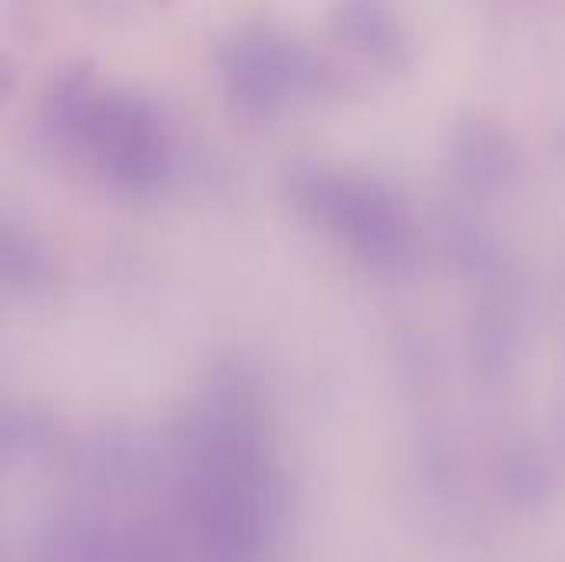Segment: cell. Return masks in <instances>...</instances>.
<instances>
[{
  "instance_id": "52a82bcc",
  "label": "cell",
  "mask_w": 565,
  "mask_h": 562,
  "mask_svg": "<svg viewBox=\"0 0 565 562\" xmlns=\"http://www.w3.org/2000/svg\"><path fill=\"white\" fill-rule=\"evenodd\" d=\"M503 484L507 490L520 500V503H540L546 500L550 494V474H546V464L543 457L530 447V444H520L513 450H507L503 457Z\"/></svg>"
},
{
  "instance_id": "8992f818",
  "label": "cell",
  "mask_w": 565,
  "mask_h": 562,
  "mask_svg": "<svg viewBox=\"0 0 565 562\" xmlns=\"http://www.w3.org/2000/svg\"><path fill=\"white\" fill-rule=\"evenodd\" d=\"M0 278L10 291H36L53 278V255L40 238L7 222L0 235Z\"/></svg>"
},
{
  "instance_id": "6da1fadb",
  "label": "cell",
  "mask_w": 565,
  "mask_h": 562,
  "mask_svg": "<svg viewBox=\"0 0 565 562\" xmlns=\"http://www.w3.org/2000/svg\"><path fill=\"white\" fill-rule=\"evenodd\" d=\"M185 494L202 562H271L281 537V477L258 378L215 364L185 414Z\"/></svg>"
},
{
  "instance_id": "3957f363",
  "label": "cell",
  "mask_w": 565,
  "mask_h": 562,
  "mask_svg": "<svg viewBox=\"0 0 565 562\" xmlns=\"http://www.w3.org/2000/svg\"><path fill=\"white\" fill-rule=\"evenodd\" d=\"M79 146L89 149L103 179L122 192H156L172 172L166 129L139 99H99Z\"/></svg>"
},
{
  "instance_id": "277c9868",
  "label": "cell",
  "mask_w": 565,
  "mask_h": 562,
  "mask_svg": "<svg viewBox=\"0 0 565 562\" xmlns=\"http://www.w3.org/2000/svg\"><path fill=\"white\" fill-rule=\"evenodd\" d=\"M305 63L291 56V50L278 46L271 36H238L232 43V56H225V79L232 96L245 113H271L288 89H295L305 76Z\"/></svg>"
},
{
  "instance_id": "5b68a950",
  "label": "cell",
  "mask_w": 565,
  "mask_h": 562,
  "mask_svg": "<svg viewBox=\"0 0 565 562\" xmlns=\"http://www.w3.org/2000/svg\"><path fill=\"white\" fill-rule=\"evenodd\" d=\"M454 166L470 189L493 192L513 176V149L497 129L473 123L454 142Z\"/></svg>"
},
{
  "instance_id": "7a4b0ae2",
  "label": "cell",
  "mask_w": 565,
  "mask_h": 562,
  "mask_svg": "<svg viewBox=\"0 0 565 562\" xmlns=\"http://www.w3.org/2000/svg\"><path fill=\"white\" fill-rule=\"evenodd\" d=\"M291 195L298 209L364 268L381 275H404L414 268V215L381 179L341 169H298L291 176Z\"/></svg>"
}]
</instances>
